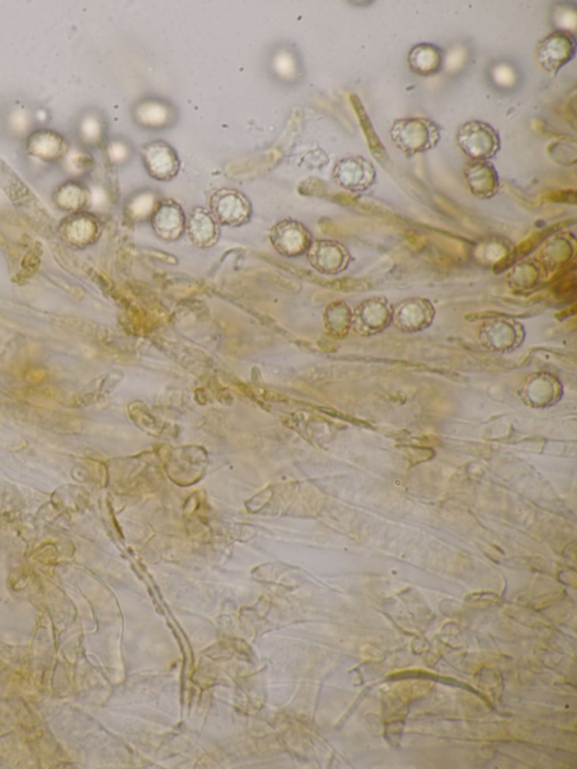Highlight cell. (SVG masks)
<instances>
[{"instance_id":"12","label":"cell","mask_w":577,"mask_h":769,"mask_svg":"<svg viewBox=\"0 0 577 769\" xmlns=\"http://www.w3.org/2000/svg\"><path fill=\"white\" fill-rule=\"evenodd\" d=\"M189 232H191L192 238L196 239V242L209 243L214 238L216 227L208 214L204 213V212H197L191 218Z\"/></svg>"},{"instance_id":"1","label":"cell","mask_w":577,"mask_h":769,"mask_svg":"<svg viewBox=\"0 0 577 769\" xmlns=\"http://www.w3.org/2000/svg\"><path fill=\"white\" fill-rule=\"evenodd\" d=\"M442 128L428 117H403L394 121L390 140L406 157L429 153L439 145Z\"/></svg>"},{"instance_id":"2","label":"cell","mask_w":577,"mask_h":769,"mask_svg":"<svg viewBox=\"0 0 577 769\" xmlns=\"http://www.w3.org/2000/svg\"><path fill=\"white\" fill-rule=\"evenodd\" d=\"M456 140L459 148L471 161H490L501 150L498 129L485 121L465 122L459 127Z\"/></svg>"},{"instance_id":"6","label":"cell","mask_w":577,"mask_h":769,"mask_svg":"<svg viewBox=\"0 0 577 769\" xmlns=\"http://www.w3.org/2000/svg\"><path fill=\"white\" fill-rule=\"evenodd\" d=\"M407 61L412 73L421 77H431L440 73L444 66V53L437 45L422 42L410 50Z\"/></svg>"},{"instance_id":"8","label":"cell","mask_w":577,"mask_h":769,"mask_svg":"<svg viewBox=\"0 0 577 769\" xmlns=\"http://www.w3.org/2000/svg\"><path fill=\"white\" fill-rule=\"evenodd\" d=\"M213 205L219 218L229 225H237L248 216L246 200L235 191L219 192Z\"/></svg>"},{"instance_id":"13","label":"cell","mask_w":577,"mask_h":769,"mask_svg":"<svg viewBox=\"0 0 577 769\" xmlns=\"http://www.w3.org/2000/svg\"><path fill=\"white\" fill-rule=\"evenodd\" d=\"M153 204L154 201L151 199V196H145L137 201L136 205H134V212L137 214H147L153 209Z\"/></svg>"},{"instance_id":"4","label":"cell","mask_w":577,"mask_h":769,"mask_svg":"<svg viewBox=\"0 0 577 769\" xmlns=\"http://www.w3.org/2000/svg\"><path fill=\"white\" fill-rule=\"evenodd\" d=\"M143 165L153 178L162 180L179 173L180 162L178 151L164 140H153L141 147Z\"/></svg>"},{"instance_id":"3","label":"cell","mask_w":577,"mask_h":769,"mask_svg":"<svg viewBox=\"0 0 577 769\" xmlns=\"http://www.w3.org/2000/svg\"><path fill=\"white\" fill-rule=\"evenodd\" d=\"M577 42L568 31H555L538 42L536 58L539 67L556 76L575 58Z\"/></svg>"},{"instance_id":"9","label":"cell","mask_w":577,"mask_h":769,"mask_svg":"<svg viewBox=\"0 0 577 769\" xmlns=\"http://www.w3.org/2000/svg\"><path fill=\"white\" fill-rule=\"evenodd\" d=\"M141 124L147 128L160 129L167 127L174 119L170 105L160 103L158 100H147L140 105L137 113Z\"/></svg>"},{"instance_id":"11","label":"cell","mask_w":577,"mask_h":769,"mask_svg":"<svg viewBox=\"0 0 577 769\" xmlns=\"http://www.w3.org/2000/svg\"><path fill=\"white\" fill-rule=\"evenodd\" d=\"M183 217L174 204H165L155 218V228L164 237H175L182 229Z\"/></svg>"},{"instance_id":"7","label":"cell","mask_w":577,"mask_h":769,"mask_svg":"<svg viewBox=\"0 0 577 769\" xmlns=\"http://www.w3.org/2000/svg\"><path fill=\"white\" fill-rule=\"evenodd\" d=\"M465 175L471 192L477 196H492L498 188V172L488 161H471L465 168Z\"/></svg>"},{"instance_id":"5","label":"cell","mask_w":577,"mask_h":769,"mask_svg":"<svg viewBox=\"0 0 577 769\" xmlns=\"http://www.w3.org/2000/svg\"><path fill=\"white\" fill-rule=\"evenodd\" d=\"M333 174L341 186L349 190H365L376 179V168L369 159L353 155L340 159Z\"/></svg>"},{"instance_id":"10","label":"cell","mask_w":577,"mask_h":769,"mask_svg":"<svg viewBox=\"0 0 577 769\" xmlns=\"http://www.w3.org/2000/svg\"><path fill=\"white\" fill-rule=\"evenodd\" d=\"M307 233L301 226L293 222H284L276 227L275 241L276 246L286 252H297L307 244Z\"/></svg>"}]
</instances>
